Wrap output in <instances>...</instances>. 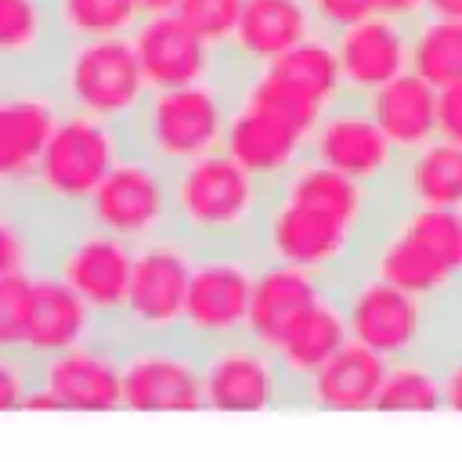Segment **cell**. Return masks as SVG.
<instances>
[{
  "label": "cell",
  "instance_id": "cell-1",
  "mask_svg": "<svg viewBox=\"0 0 462 462\" xmlns=\"http://www.w3.org/2000/svg\"><path fill=\"white\" fill-rule=\"evenodd\" d=\"M390 199L365 188L318 159H303L271 188L253 249L263 260H282L339 282L361 267L365 245L379 227Z\"/></svg>",
  "mask_w": 462,
  "mask_h": 462
},
{
  "label": "cell",
  "instance_id": "cell-2",
  "mask_svg": "<svg viewBox=\"0 0 462 462\" xmlns=\"http://www.w3.org/2000/svg\"><path fill=\"white\" fill-rule=\"evenodd\" d=\"M173 191V235L195 249L220 245H253L271 184L253 177L224 148L170 170Z\"/></svg>",
  "mask_w": 462,
  "mask_h": 462
},
{
  "label": "cell",
  "instance_id": "cell-3",
  "mask_svg": "<svg viewBox=\"0 0 462 462\" xmlns=\"http://www.w3.org/2000/svg\"><path fill=\"white\" fill-rule=\"evenodd\" d=\"M318 112L285 94L267 72H231V116L224 152L263 184L289 177L307 155Z\"/></svg>",
  "mask_w": 462,
  "mask_h": 462
},
{
  "label": "cell",
  "instance_id": "cell-4",
  "mask_svg": "<svg viewBox=\"0 0 462 462\" xmlns=\"http://www.w3.org/2000/svg\"><path fill=\"white\" fill-rule=\"evenodd\" d=\"M336 296L346 314L350 339L375 350L379 357H411V354H444L458 339V310L433 307L372 271L357 267L336 282Z\"/></svg>",
  "mask_w": 462,
  "mask_h": 462
},
{
  "label": "cell",
  "instance_id": "cell-5",
  "mask_svg": "<svg viewBox=\"0 0 462 462\" xmlns=\"http://www.w3.org/2000/svg\"><path fill=\"white\" fill-rule=\"evenodd\" d=\"M126 152H130L126 126L65 112L43 148L25 202L51 224V231L65 227L83 217L97 184Z\"/></svg>",
  "mask_w": 462,
  "mask_h": 462
},
{
  "label": "cell",
  "instance_id": "cell-6",
  "mask_svg": "<svg viewBox=\"0 0 462 462\" xmlns=\"http://www.w3.org/2000/svg\"><path fill=\"white\" fill-rule=\"evenodd\" d=\"M231 116V76L148 90L137 116L126 123L130 148L166 170L188 166L224 148Z\"/></svg>",
  "mask_w": 462,
  "mask_h": 462
},
{
  "label": "cell",
  "instance_id": "cell-7",
  "mask_svg": "<svg viewBox=\"0 0 462 462\" xmlns=\"http://www.w3.org/2000/svg\"><path fill=\"white\" fill-rule=\"evenodd\" d=\"M47 79L65 112L116 126H126L152 90L130 36L65 40L47 69Z\"/></svg>",
  "mask_w": 462,
  "mask_h": 462
},
{
  "label": "cell",
  "instance_id": "cell-8",
  "mask_svg": "<svg viewBox=\"0 0 462 462\" xmlns=\"http://www.w3.org/2000/svg\"><path fill=\"white\" fill-rule=\"evenodd\" d=\"M195 245L166 231L134 249V271L123 314L116 321L119 339H170L184 328L188 285L195 267Z\"/></svg>",
  "mask_w": 462,
  "mask_h": 462
},
{
  "label": "cell",
  "instance_id": "cell-9",
  "mask_svg": "<svg viewBox=\"0 0 462 462\" xmlns=\"http://www.w3.org/2000/svg\"><path fill=\"white\" fill-rule=\"evenodd\" d=\"M256 267H260V253L253 245H220L195 253L184 328H180V336L191 346L209 350L217 343L245 336Z\"/></svg>",
  "mask_w": 462,
  "mask_h": 462
},
{
  "label": "cell",
  "instance_id": "cell-10",
  "mask_svg": "<svg viewBox=\"0 0 462 462\" xmlns=\"http://www.w3.org/2000/svg\"><path fill=\"white\" fill-rule=\"evenodd\" d=\"M134 249L137 245H130L119 235H108L79 217V220L51 231L43 267L54 271L112 332L123 314V303H126Z\"/></svg>",
  "mask_w": 462,
  "mask_h": 462
},
{
  "label": "cell",
  "instance_id": "cell-11",
  "mask_svg": "<svg viewBox=\"0 0 462 462\" xmlns=\"http://www.w3.org/2000/svg\"><path fill=\"white\" fill-rule=\"evenodd\" d=\"M83 220H90L108 235H119L130 245H141L173 231L170 170L141 155L137 148H130L90 195Z\"/></svg>",
  "mask_w": 462,
  "mask_h": 462
},
{
  "label": "cell",
  "instance_id": "cell-12",
  "mask_svg": "<svg viewBox=\"0 0 462 462\" xmlns=\"http://www.w3.org/2000/svg\"><path fill=\"white\" fill-rule=\"evenodd\" d=\"M123 408V343L116 332L36 361V386L25 411H119Z\"/></svg>",
  "mask_w": 462,
  "mask_h": 462
},
{
  "label": "cell",
  "instance_id": "cell-13",
  "mask_svg": "<svg viewBox=\"0 0 462 462\" xmlns=\"http://www.w3.org/2000/svg\"><path fill=\"white\" fill-rule=\"evenodd\" d=\"M61 116L65 108L47 76H0V199H29Z\"/></svg>",
  "mask_w": 462,
  "mask_h": 462
},
{
  "label": "cell",
  "instance_id": "cell-14",
  "mask_svg": "<svg viewBox=\"0 0 462 462\" xmlns=\"http://www.w3.org/2000/svg\"><path fill=\"white\" fill-rule=\"evenodd\" d=\"M123 343V408L126 411H199L202 350L184 336L119 339Z\"/></svg>",
  "mask_w": 462,
  "mask_h": 462
},
{
  "label": "cell",
  "instance_id": "cell-15",
  "mask_svg": "<svg viewBox=\"0 0 462 462\" xmlns=\"http://www.w3.org/2000/svg\"><path fill=\"white\" fill-rule=\"evenodd\" d=\"M202 393L209 411H282L296 408V386L282 372L274 350L249 336L202 350Z\"/></svg>",
  "mask_w": 462,
  "mask_h": 462
},
{
  "label": "cell",
  "instance_id": "cell-16",
  "mask_svg": "<svg viewBox=\"0 0 462 462\" xmlns=\"http://www.w3.org/2000/svg\"><path fill=\"white\" fill-rule=\"evenodd\" d=\"M310 159L390 199L401 152L379 130V123L372 119L361 97H343L318 119L314 137H310Z\"/></svg>",
  "mask_w": 462,
  "mask_h": 462
},
{
  "label": "cell",
  "instance_id": "cell-17",
  "mask_svg": "<svg viewBox=\"0 0 462 462\" xmlns=\"http://www.w3.org/2000/svg\"><path fill=\"white\" fill-rule=\"evenodd\" d=\"M361 267L372 271L375 278L433 303V307L462 310V274L437 249H430L408 227H401L390 217V206L365 245Z\"/></svg>",
  "mask_w": 462,
  "mask_h": 462
},
{
  "label": "cell",
  "instance_id": "cell-18",
  "mask_svg": "<svg viewBox=\"0 0 462 462\" xmlns=\"http://www.w3.org/2000/svg\"><path fill=\"white\" fill-rule=\"evenodd\" d=\"M141 72L152 90L166 87H188V83H206L231 76L227 54L202 40L177 11L170 14H144L137 29L130 32Z\"/></svg>",
  "mask_w": 462,
  "mask_h": 462
},
{
  "label": "cell",
  "instance_id": "cell-19",
  "mask_svg": "<svg viewBox=\"0 0 462 462\" xmlns=\"http://www.w3.org/2000/svg\"><path fill=\"white\" fill-rule=\"evenodd\" d=\"M332 47L343 69L346 97H368L411 69V22L375 11L332 32Z\"/></svg>",
  "mask_w": 462,
  "mask_h": 462
},
{
  "label": "cell",
  "instance_id": "cell-20",
  "mask_svg": "<svg viewBox=\"0 0 462 462\" xmlns=\"http://www.w3.org/2000/svg\"><path fill=\"white\" fill-rule=\"evenodd\" d=\"M336 285L325 282L314 271L282 263V260H263L256 267V282H253V300H249V328L245 336L256 339L260 346L274 350L282 343V336L318 303L332 292Z\"/></svg>",
  "mask_w": 462,
  "mask_h": 462
},
{
  "label": "cell",
  "instance_id": "cell-21",
  "mask_svg": "<svg viewBox=\"0 0 462 462\" xmlns=\"http://www.w3.org/2000/svg\"><path fill=\"white\" fill-rule=\"evenodd\" d=\"M97 332H108L97 314L47 267L32 274V296H29V325H25V354L32 361L54 357L61 350H72Z\"/></svg>",
  "mask_w": 462,
  "mask_h": 462
},
{
  "label": "cell",
  "instance_id": "cell-22",
  "mask_svg": "<svg viewBox=\"0 0 462 462\" xmlns=\"http://www.w3.org/2000/svg\"><path fill=\"white\" fill-rule=\"evenodd\" d=\"M386 357L361 343L339 346L310 379L296 386V408L307 411H375Z\"/></svg>",
  "mask_w": 462,
  "mask_h": 462
},
{
  "label": "cell",
  "instance_id": "cell-23",
  "mask_svg": "<svg viewBox=\"0 0 462 462\" xmlns=\"http://www.w3.org/2000/svg\"><path fill=\"white\" fill-rule=\"evenodd\" d=\"M314 32L318 25L307 0H245L238 32L227 47V65L231 72L263 69Z\"/></svg>",
  "mask_w": 462,
  "mask_h": 462
},
{
  "label": "cell",
  "instance_id": "cell-24",
  "mask_svg": "<svg viewBox=\"0 0 462 462\" xmlns=\"http://www.w3.org/2000/svg\"><path fill=\"white\" fill-rule=\"evenodd\" d=\"M61 43L51 0H0V76H47Z\"/></svg>",
  "mask_w": 462,
  "mask_h": 462
},
{
  "label": "cell",
  "instance_id": "cell-25",
  "mask_svg": "<svg viewBox=\"0 0 462 462\" xmlns=\"http://www.w3.org/2000/svg\"><path fill=\"white\" fill-rule=\"evenodd\" d=\"M372 112V119L379 123V130L390 137V144L408 155L422 144H430L437 137V101L440 90L433 83H426L419 72H401L397 79H390L386 87L372 90L368 97H361Z\"/></svg>",
  "mask_w": 462,
  "mask_h": 462
},
{
  "label": "cell",
  "instance_id": "cell-26",
  "mask_svg": "<svg viewBox=\"0 0 462 462\" xmlns=\"http://www.w3.org/2000/svg\"><path fill=\"white\" fill-rule=\"evenodd\" d=\"M390 202L462 209V144L433 137L430 144L401 155L390 184Z\"/></svg>",
  "mask_w": 462,
  "mask_h": 462
},
{
  "label": "cell",
  "instance_id": "cell-27",
  "mask_svg": "<svg viewBox=\"0 0 462 462\" xmlns=\"http://www.w3.org/2000/svg\"><path fill=\"white\" fill-rule=\"evenodd\" d=\"M260 72H267L285 94H292L296 101H303L318 116H325L332 105H339L346 97L343 69H339V58H336L328 32L307 36L303 43L289 47L285 54H278Z\"/></svg>",
  "mask_w": 462,
  "mask_h": 462
},
{
  "label": "cell",
  "instance_id": "cell-28",
  "mask_svg": "<svg viewBox=\"0 0 462 462\" xmlns=\"http://www.w3.org/2000/svg\"><path fill=\"white\" fill-rule=\"evenodd\" d=\"M350 343V328H346V314L343 303L336 296V289L318 300L274 346V357L282 365V372L289 375L292 386H300L303 379H310L339 346Z\"/></svg>",
  "mask_w": 462,
  "mask_h": 462
},
{
  "label": "cell",
  "instance_id": "cell-29",
  "mask_svg": "<svg viewBox=\"0 0 462 462\" xmlns=\"http://www.w3.org/2000/svg\"><path fill=\"white\" fill-rule=\"evenodd\" d=\"M375 411H444L437 354H411L386 361Z\"/></svg>",
  "mask_w": 462,
  "mask_h": 462
},
{
  "label": "cell",
  "instance_id": "cell-30",
  "mask_svg": "<svg viewBox=\"0 0 462 462\" xmlns=\"http://www.w3.org/2000/svg\"><path fill=\"white\" fill-rule=\"evenodd\" d=\"M51 224L25 199H0V278L36 274L47 263Z\"/></svg>",
  "mask_w": 462,
  "mask_h": 462
},
{
  "label": "cell",
  "instance_id": "cell-31",
  "mask_svg": "<svg viewBox=\"0 0 462 462\" xmlns=\"http://www.w3.org/2000/svg\"><path fill=\"white\" fill-rule=\"evenodd\" d=\"M411 72L437 90L462 83V18L422 14L411 22Z\"/></svg>",
  "mask_w": 462,
  "mask_h": 462
},
{
  "label": "cell",
  "instance_id": "cell-32",
  "mask_svg": "<svg viewBox=\"0 0 462 462\" xmlns=\"http://www.w3.org/2000/svg\"><path fill=\"white\" fill-rule=\"evenodd\" d=\"M61 40L130 36L144 18L137 0H51Z\"/></svg>",
  "mask_w": 462,
  "mask_h": 462
},
{
  "label": "cell",
  "instance_id": "cell-33",
  "mask_svg": "<svg viewBox=\"0 0 462 462\" xmlns=\"http://www.w3.org/2000/svg\"><path fill=\"white\" fill-rule=\"evenodd\" d=\"M245 0H180L177 14L213 47H220L227 54L235 32H238V18H242Z\"/></svg>",
  "mask_w": 462,
  "mask_h": 462
},
{
  "label": "cell",
  "instance_id": "cell-34",
  "mask_svg": "<svg viewBox=\"0 0 462 462\" xmlns=\"http://www.w3.org/2000/svg\"><path fill=\"white\" fill-rule=\"evenodd\" d=\"M29 296H32V274L0 278V350H25Z\"/></svg>",
  "mask_w": 462,
  "mask_h": 462
},
{
  "label": "cell",
  "instance_id": "cell-35",
  "mask_svg": "<svg viewBox=\"0 0 462 462\" xmlns=\"http://www.w3.org/2000/svg\"><path fill=\"white\" fill-rule=\"evenodd\" d=\"M36 386V361L25 350H0V411H25Z\"/></svg>",
  "mask_w": 462,
  "mask_h": 462
},
{
  "label": "cell",
  "instance_id": "cell-36",
  "mask_svg": "<svg viewBox=\"0 0 462 462\" xmlns=\"http://www.w3.org/2000/svg\"><path fill=\"white\" fill-rule=\"evenodd\" d=\"M307 4H310V14H314L318 32H328V36L379 11L375 0H307Z\"/></svg>",
  "mask_w": 462,
  "mask_h": 462
},
{
  "label": "cell",
  "instance_id": "cell-37",
  "mask_svg": "<svg viewBox=\"0 0 462 462\" xmlns=\"http://www.w3.org/2000/svg\"><path fill=\"white\" fill-rule=\"evenodd\" d=\"M437 137L462 144V83H451L440 90L437 101Z\"/></svg>",
  "mask_w": 462,
  "mask_h": 462
},
{
  "label": "cell",
  "instance_id": "cell-38",
  "mask_svg": "<svg viewBox=\"0 0 462 462\" xmlns=\"http://www.w3.org/2000/svg\"><path fill=\"white\" fill-rule=\"evenodd\" d=\"M437 361H440L444 408H448V411H462V339H455Z\"/></svg>",
  "mask_w": 462,
  "mask_h": 462
},
{
  "label": "cell",
  "instance_id": "cell-39",
  "mask_svg": "<svg viewBox=\"0 0 462 462\" xmlns=\"http://www.w3.org/2000/svg\"><path fill=\"white\" fill-rule=\"evenodd\" d=\"M383 14H393L401 22H419L426 14V0H375Z\"/></svg>",
  "mask_w": 462,
  "mask_h": 462
},
{
  "label": "cell",
  "instance_id": "cell-40",
  "mask_svg": "<svg viewBox=\"0 0 462 462\" xmlns=\"http://www.w3.org/2000/svg\"><path fill=\"white\" fill-rule=\"evenodd\" d=\"M426 14H437V18H462V0H426Z\"/></svg>",
  "mask_w": 462,
  "mask_h": 462
},
{
  "label": "cell",
  "instance_id": "cell-41",
  "mask_svg": "<svg viewBox=\"0 0 462 462\" xmlns=\"http://www.w3.org/2000/svg\"><path fill=\"white\" fill-rule=\"evenodd\" d=\"M177 4L180 0H137L141 14H170V11H177Z\"/></svg>",
  "mask_w": 462,
  "mask_h": 462
},
{
  "label": "cell",
  "instance_id": "cell-42",
  "mask_svg": "<svg viewBox=\"0 0 462 462\" xmlns=\"http://www.w3.org/2000/svg\"><path fill=\"white\" fill-rule=\"evenodd\" d=\"M458 339H462V310H458Z\"/></svg>",
  "mask_w": 462,
  "mask_h": 462
}]
</instances>
